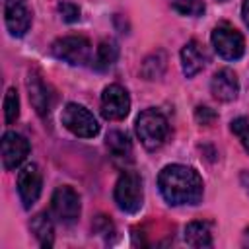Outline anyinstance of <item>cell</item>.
<instances>
[{
	"instance_id": "1",
	"label": "cell",
	"mask_w": 249,
	"mask_h": 249,
	"mask_svg": "<svg viewBox=\"0 0 249 249\" xmlns=\"http://www.w3.org/2000/svg\"><path fill=\"white\" fill-rule=\"evenodd\" d=\"M158 187L161 196L173 206L198 204L204 191L200 175L193 167L181 163L165 165L158 175Z\"/></svg>"
},
{
	"instance_id": "2",
	"label": "cell",
	"mask_w": 249,
	"mask_h": 249,
	"mask_svg": "<svg viewBox=\"0 0 249 249\" xmlns=\"http://www.w3.org/2000/svg\"><path fill=\"white\" fill-rule=\"evenodd\" d=\"M167 134H169L167 119L158 109H152V107L144 109L136 117V136L140 138V142L146 150H150V152L158 150L165 142Z\"/></svg>"
},
{
	"instance_id": "3",
	"label": "cell",
	"mask_w": 249,
	"mask_h": 249,
	"mask_svg": "<svg viewBox=\"0 0 249 249\" xmlns=\"http://www.w3.org/2000/svg\"><path fill=\"white\" fill-rule=\"evenodd\" d=\"M115 202L123 212L128 214H136L142 208V200H144V191H142V179L136 171L124 169L117 183H115Z\"/></svg>"
},
{
	"instance_id": "4",
	"label": "cell",
	"mask_w": 249,
	"mask_h": 249,
	"mask_svg": "<svg viewBox=\"0 0 249 249\" xmlns=\"http://www.w3.org/2000/svg\"><path fill=\"white\" fill-rule=\"evenodd\" d=\"M51 53L72 66H84L91 60V43L82 35H68L60 37L53 43Z\"/></svg>"
},
{
	"instance_id": "5",
	"label": "cell",
	"mask_w": 249,
	"mask_h": 249,
	"mask_svg": "<svg viewBox=\"0 0 249 249\" xmlns=\"http://www.w3.org/2000/svg\"><path fill=\"white\" fill-rule=\"evenodd\" d=\"M214 51L226 60H237L245 53L243 35L230 23H218L210 35Z\"/></svg>"
},
{
	"instance_id": "6",
	"label": "cell",
	"mask_w": 249,
	"mask_h": 249,
	"mask_svg": "<svg viewBox=\"0 0 249 249\" xmlns=\"http://www.w3.org/2000/svg\"><path fill=\"white\" fill-rule=\"evenodd\" d=\"M60 121L62 124L76 136L80 138H93L97 132H99V123L97 119L84 107V105H78V103H68L64 109H62V115H60Z\"/></svg>"
},
{
	"instance_id": "7",
	"label": "cell",
	"mask_w": 249,
	"mask_h": 249,
	"mask_svg": "<svg viewBox=\"0 0 249 249\" xmlns=\"http://www.w3.org/2000/svg\"><path fill=\"white\" fill-rule=\"evenodd\" d=\"M51 210H53V216L60 224H74L82 212L78 193L68 185L56 187V191L53 193V198H51Z\"/></svg>"
},
{
	"instance_id": "8",
	"label": "cell",
	"mask_w": 249,
	"mask_h": 249,
	"mask_svg": "<svg viewBox=\"0 0 249 249\" xmlns=\"http://www.w3.org/2000/svg\"><path fill=\"white\" fill-rule=\"evenodd\" d=\"M130 111V97L128 91L119 86L111 84L101 93V113L107 121H121Z\"/></svg>"
},
{
	"instance_id": "9",
	"label": "cell",
	"mask_w": 249,
	"mask_h": 249,
	"mask_svg": "<svg viewBox=\"0 0 249 249\" xmlns=\"http://www.w3.org/2000/svg\"><path fill=\"white\" fill-rule=\"evenodd\" d=\"M29 156V142L25 140V136L8 130L2 136V165L6 171L16 169L18 165H21L25 161V158Z\"/></svg>"
},
{
	"instance_id": "10",
	"label": "cell",
	"mask_w": 249,
	"mask_h": 249,
	"mask_svg": "<svg viewBox=\"0 0 249 249\" xmlns=\"http://www.w3.org/2000/svg\"><path fill=\"white\" fill-rule=\"evenodd\" d=\"M4 21L14 37H23L31 27V10L27 0H4Z\"/></svg>"
},
{
	"instance_id": "11",
	"label": "cell",
	"mask_w": 249,
	"mask_h": 249,
	"mask_svg": "<svg viewBox=\"0 0 249 249\" xmlns=\"http://www.w3.org/2000/svg\"><path fill=\"white\" fill-rule=\"evenodd\" d=\"M41 187H43V175L39 167L35 163H27L18 173V193L23 202V208H31L37 202L41 195Z\"/></svg>"
},
{
	"instance_id": "12",
	"label": "cell",
	"mask_w": 249,
	"mask_h": 249,
	"mask_svg": "<svg viewBox=\"0 0 249 249\" xmlns=\"http://www.w3.org/2000/svg\"><path fill=\"white\" fill-rule=\"evenodd\" d=\"M210 89H212V95L216 99H220V101H233L237 97V93H239V80H237L233 70L222 68V70H218L212 76Z\"/></svg>"
},
{
	"instance_id": "13",
	"label": "cell",
	"mask_w": 249,
	"mask_h": 249,
	"mask_svg": "<svg viewBox=\"0 0 249 249\" xmlns=\"http://www.w3.org/2000/svg\"><path fill=\"white\" fill-rule=\"evenodd\" d=\"M27 91H29V101H31L33 109L37 111V115L47 117L51 111V95H49V89L37 70H31L27 74Z\"/></svg>"
},
{
	"instance_id": "14",
	"label": "cell",
	"mask_w": 249,
	"mask_h": 249,
	"mask_svg": "<svg viewBox=\"0 0 249 249\" xmlns=\"http://www.w3.org/2000/svg\"><path fill=\"white\" fill-rule=\"evenodd\" d=\"M206 53L204 49L200 47L198 41L191 39L183 49H181V66H183V72L187 78H193L195 74H198L204 64H206Z\"/></svg>"
},
{
	"instance_id": "15",
	"label": "cell",
	"mask_w": 249,
	"mask_h": 249,
	"mask_svg": "<svg viewBox=\"0 0 249 249\" xmlns=\"http://www.w3.org/2000/svg\"><path fill=\"white\" fill-rule=\"evenodd\" d=\"M107 148H109V152H111V156H113V160L117 163L119 161L126 163V161L132 160V144H130V138L124 132H121V130H111L107 134Z\"/></svg>"
},
{
	"instance_id": "16",
	"label": "cell",
	"mask_w": 249,
	"mask_h": 249,
	"mask_svg": "<svg viewBox=\"0 0 249 249\" xmlns=\"http://www.w3.org/2000/svg\"><path fill=\"white\" fill-rule=\"evenodd\" d=\"M29 228H31V233L37 237L41 247H53V243H54V226H53V220H51L49 214H45V212L35 214L29 222Z\"/></svg>"
},
{
	"instance_id": "17",
	"label": "cell",
	"mask_w": 249,
	"mask_h": 249,
	"mask_svg": "<svg viewBox=\"0 0 249 249\" xmlns=\"http://www.w3.org/2000/svg\"><path fill=\"white\" fill-rule=\"evenodd\" d=\"M185 241L191 247L202 249V247H212V233L210 226L206 222H191L185 228Z\"/></svg>"
},
{
	"instance_id": "18",
	"label": "cell",
	"mask_w": 249,
	"mask_h": 249,
	"mask_svg": "<svg viewBox=\"0 0 249 249\" xmlns=\"http://www.w3.org/2000/svg\"><path fill=\"white\" fill-rule=\"evenodd\" d=\"M167 68V54L163 51H154L152 54H148L140 66V74L146 80H156L161 78L163 72Z\"/></svg>"
},
{
	"instance_id": "19",
	"label": "cell",
	"mask_w": 249,
	"mask_h": 249,
	"mask_svg": "<svg viewBox=\"0 0 249 249\" xmlns=\"http://www.w3.org/2000/svg\"><path fill=\"white\" fill-rule=\"evenodd\" d=\"M117 58H119V45L113 39L101 41L97 47V53H95V66L99 70H105L111 64H115Z\"/></svg>"
},
{
	"instance_id": "20",
	"label": "cell",
	"mask_w": 249,
	"mask_h": 249,
	"mask_svg": "<svg viewBox=\"0 0 249 249\" xmlns=\"http://www.w3.org/2000/svg\"><path fill=\"white\" fill-rule=\"evenodd\" d=\"M171 8L181 14V16H191V18H196V16H202L206 6L202 0H171Z\"/></svg>"
},
{
	"instance_id": "21",
	"label": "cell",
	"mask_w": 249,
	"mask_h": 249,
	"mask_svg": "<svg viewBox=\"0 0 249 249\" xmlns=\"http://www.w3.org/2000/svg\"><path fill=\"white\" fill-rule=\"evenodd\" d=\"M18 117H19V97L16 88H10L4 95V119L8 124H12L18 121Z\"/></svg>"
},
{
	"instance_id": "22",
	"label": "cell",
	"mask_w": 249,
	"mask_h": 249,
	"mask_svg": "<svg viewBox=\"0 0 249 249\" xmlns=\"http://www.w3.org/2000/svg\"><path fill=\"white\" fill-rule=\"evenodd\" d=\"M231 132L239 138L241 146L249 152V119L245 117H237L231 121Z\"/></svg>"
},
{
	"instance_id": "23",
	"label": "cell",
	"mask_w": 249,
	"mask_h": 249,
	"mask_svg": "<svg viewBox=\"0 0 249 249\" xmlns=\"http://www.w3.org/2000/svg\"><path fill=\"white\" fill-rule=\"evenodd\" d=\"M58 14L66 23H74L80 19V8L72 2H60L58 4Z\"/></svg>"
},
{
	"instance_id": "24",
	"label": "cell",
	"mask_w": 249,
	"mask_h": 249,
	"mask_svg": "<svg viewBox=\"0 0 249 249\" xmlns=\"http://www.w3.org/2000/svg\"><path fill=\"white\" fill-rule=\"evenodd\" d=\"M195 119H196V123H200V124H210V123H214L216 113H214L210 107L198 105L196 111H195Z\"/></svg>"
},
{
	"instance_id": "25",
	"label": "cell",
	"mask_w": 249,
	"mask_h": 249,
	"mask_svg": "<svg viewBox=\"0 0 249 249\" xmlns=\"http://www.w3.org/2000/svg\"><path fill=\"white\" fill-rule=\"evenodd\" d=\"M93 230L101 235H107V233H115V228L111 224V220L107 216H97L95 222H93Z\"/></svg>"
},
{
	"instance_id": "26",
	"label": "cell",
	"mask_w": 249,
	"mask_h": 249,
	"mask_svg": "<svg viewBox=\"0 0 249 249\" xmlns=\"http://www.w3.org/2000/svg\"><path fill=\"white\" fill-rule=\"evenodd\" d=\"M241 16H243L245 25L249 27V0H245V2H243V6H241Z\"/></svg>"
},
{
	"instance_id": "27",
	"label": "cell",
	"mask_w": 249,
	"mask_h": 249,
	"mask_svg": "<svg viewBox=\"0 0 249 249\" xmlns=\"http://www.w3.org/2000/svg\"><path fill=\"white\" fill-rule=\"evenodd\" d=\"M243 245H245V247H249V228L243 231Z\"/></svg>"
}]
</instances>
